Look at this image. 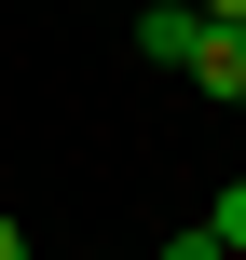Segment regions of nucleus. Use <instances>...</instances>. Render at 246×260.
<instances>
[{
  "mask_svg": "<svg viewBox=\"0 0 246 260\" xmlns=\"http://www.w3.org/2000/svg\"><path fill=\"white\" fill-rule=\"evenodd\" d=\"M192 14H219V27H246V0H192Z\"/></svg>",
  "mask_w": 246,
  "mask_h": 260,
  "instance_id": "6",
  "label": "nucleus"
},
{
  "mask_svg": "<svg viewBox=\"0 0 246 260\" xmlns=\"http://www.w3.org/2000/svg\"><path fill=\"white\" fill-rule=\"evenodd\" d=\"M192 27H205L192 0H137V55L151 69H192Z\"/></svg>",
  "mask_w": 246,
  "mask_h": 260,
  "instance_id": "1",
  "label": "nucleus"
},
{
  "mask_svg": "<svg viewBox=\"0 0 246 260\" xmlns=\"http://www.w3.org/2000/svg\"><path fill=\"white\" fill-rule=\"evenodd\" d=\"M0 260H27V233H14V206H0Z\"/></svg>",
  "mask_w": 246,
  "mask_h": 260,
  "instance_id": "5",
  "label": "nucleus"
},
{
  "mask_svg": "<svg viewBox=\"0 0 246 260\" xmlns=\"http://www.w3.org/2000/svg\"><path fill=\"white\" fill-rule=\"evenodd\" d=\"M164 260H233V247H219L205 219H178V233H164Z\"/></svg>",
  "mask_w": 246,
  "mask_h": 260,
  "instance_id": "4",
  "label": "nucleus"
},
{
  "mask_svg": "<svg viewBox=\"0 0 246 260\" xmlns=\"http://www.w3.org/2000/svg\"><path fill=\"white\" fill-rule=\"evenodd\" d=\"M205 233H219V247L246 260V178H233V192H219V206H205Z\"/></svg>",
  "mask_w": 246,
  "mask_h": 260,
  "instance_id": "3",
  "label": "nucleus"
},
{
  "mask_svg": "<svg viewBox=\"0 0 246 260\" xmlns=\"http://www.w3.org/2000/svg\"><path fill=\"white\" fill-rule=\"evenodd\" d=\"M192 82L205 96H246V27H219V14L192 27Z\"/></svg>",
  "mask_w": 246,
  "mask_h": 260,
  "instance_id": "2",
  "label": "nucleus"
}]
</instances>
